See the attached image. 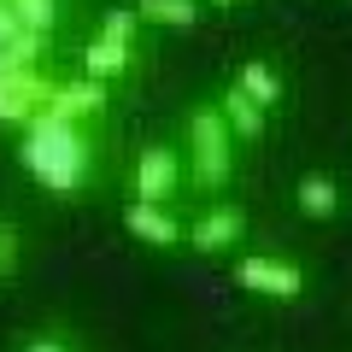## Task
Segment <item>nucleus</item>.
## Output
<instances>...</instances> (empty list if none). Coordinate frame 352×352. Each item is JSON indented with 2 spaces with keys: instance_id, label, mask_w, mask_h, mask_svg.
<instances>
[{
  "instance_id": "f257e3e1",
  "label": "nucleus",
  "mask_w": 352,
  "mask_h": 352,
  "mask_svg": "<svg viewBox=\"0 0 352 352\" xmlns=\"http://www.w3.org/2000/svg\"><path fill=\"white\" fill-rule=\"evenodd\" d=\"M18 164H24V176L36 188L71 200V194L88 188V176H94V135H88V124H71V118H59V112H41L36 124L24 129V141H18Z\"/></svg>"
},
{
  "instance_id": "f03ea898",
  "label": "nucleus",
  "mask_w": 352,
  "mask_h": 352,
  "mask_svg": "<svg viewBox=\"0 0 352 352\" xmlns=\"http://www.w3.org/2000/svg\"><path fill=\"white\" fill-rule=\"evenodd\" d=\"M182 129H188V182L200 194H217L229 182V170H235V129H229V118L217 106H194Z\"/></svg>"
},
{
  "instance_id": "7ed1b4c3",
  "label": "nucleus",
  "mask_w": 352,
  "mask_h": 352,
  "mask_svg": "<svg viewBox=\"0 0 352 352\" xmlns=\"http://www.w3.org/2000/svg\"><path fill=\"white\" fill-rule=\"evenodd\" d=\"M176 188H182V153L153 141V147L135 153L129 164V200H147V206H170Z\"/></svg>"
},
{
  "instance_id": "20e7f679",
  "label": "nucleus",
  "mask_w": 352,
  "mask_h": 352,
  "mask_svg": "<svg viewBox=\"0 0 352 352\" xmlns=\"http://www.w3.org/2000/svg\"><path fill=\"white\" fill-rule=\"evenodd\" d=\"M235 282L247 294H264V300H300L305 294V270L288 258H264V252H252V258L235 264Z\"/></svg>"
},
{
  "instance_id": "39448f33",
  "label": "nucleus",
  "mask_w": 352,
  "mask_h": 352,
  "mask_svg": "<svg viewBox=\"0 0 352 352\" xmlns=\"http://www.w3.org/2000/svg\"><path fill=\"white\" fill-rule=\"evenodd\" d=\"M241 235H247V212H241L235 200L206 206V212L188 223V247L194 252H229V247H241Z\"/></svg>"
},
{
  "instance_id": "423d86ee",
  "label": "nucleus",
  "mask_w": 352,
  "mask_h": 352,
  "mask_svg": "<svg viewBox=\"0 0 352 352\" xmlns=\"http://www.w3.org/2000/svg\"><path fill=\"white\" fill-rule=\"evenodd\" d=\"M124 229L141 241V247H176V241L188 235V229L176 223L170 206H147V200H129L124 206Z\"/></svg>"
},
{
  "instance_id": "0eeeda50",
  "label": "nucleus",
  "mask_w": 352,
  "mask_h": 352,
  "mask_svg": "<svg viewBox=\"0 0 352 352\" xmlns=\"http://www.w3.org/2000/svg\"><path fill=\"white\" fill-rule=\"evenodd\" d=\"M47 112L71 118V124H94V118L106 112V82H94V76H82V82H59V94H53Z\"/></svg>"
},
{
  "instance_id": "6e6552de",
  "label": "nucleus",
  "mask_w": 352,
  "mask_h": 352,
  "mask_svg": "<svg viewBox=\"0 0 352 352\" xmlns=\"http://www.w3.org/2000/svg\"><path fill=\"white\" fill-rule=\"evenodd\" d=\"M129 59H135V47H129V41H106V36H94V41L82 47V76H94V82H112V76L129 71Z\"/></svg>"
},
{
  "instance_id": "1a4fd4ad",
  "label": "nucleus",
  "mask_w": 352,
  "mask_h": 352,
  "mask_svg": "<svg viewBox=\"0 0 352 352\" xmlns=\"http://www.w3.org/2000/svg\"><path fill=\"white\" fill-rule=\"evenodd\" d=\"M294 200H300V212H305V217H317V223L340 212V188H335V176H323V170L300 176V188H294Z\"/></svg>"
},
{
  "instance_id": "9d476101",
  "label": "nucleus",
  "mask_w": 352,
  "mask_h": 352,
  "mask_svg": "<svg viewBox=\"0 0 352 352\" xmlns=\"http://www.w3.org/2000/svg\"><path fill=\"white\" fill-rule=\"evenodd\" d=\"M47 41L53 36H41V30H18V36L0 47V71H41V65H47Z\"/></svg>"
},
{
  "instance_id": "9b49d317",
  "label": "nucleus",
  "mask_w": 352,
  "mask_h": 352,
  "mask_svg": "<svg viewBox=\"0 0 352 352\" xmlns=\"http://www.w3.org/2000/svg\"><path fill=\"white\" fill-rule=\"evenodd\" d=\"M129 12H135L141 24H159V30H194L200 6H194V0H135Z\"/></svg>"
},
{
  "instance_id": "f8f14e48",
  "label": "nucleus",
  "mask_w": 352,
  "mask_h": 352,
  "mask_svg": "<svg viewBox=\"0 0 352 352\" xmlns=\"http://www.w3.org/2000/svg\"><path fill=\"white\" fill-rule=\"evenodd\" d=\"M235 88H241V94H247L252 106H264V112H270V106L282 100V76L270 71V65H264V59H247V65H241Z\"/></svg>"
},
{
  "instance_id": "ddd939ff",
  "label": "nucleus",
  "mask_w": 352,
  "mask_h": 352,
  "mask_svg": "<svg viewBox=\"0 0 352 352\" xmlns=\"http://www.w3.org/2000/svg\"><path fill=\"white\" fill-rule=\"evenodd\" d=\"M217 112L229 118V129H235L241 141H258V135H264V106H252L241 88H229L223 100H217Z\"/></svg>"
},
{
  "instance_id": "4468645a",
  "label": "nucleus",
  "mask_w": 352,
  "mask_h": 352,
  "mask_svg": "<svg viewBox=\"0 0 352 352\" xmlns=\"http://www.w3.org/2000/svg\"><path fill=\"white\" fill-rule=\"evenodd\" d=\"M18 12V24L24 30H41V36H53V24H59V0H6Z\"/></svg>"
},
{
  "instance_id": "2eb2a0df",
  "label": "nucleus",
  "mask_w": 352,
  "mask_h": 352,
  "mask_svg": "<svg viewBox=\"0 0 352 352\" xmlns=\"http://www.w3.org/2000/svg\"><path fill=\"white\" fill-rule=\"evenodd\" d=\"M41 118L36 100H24V94H12V88H0V129H30Z\"/></svg>"
},
{
  "instance_id": "dca6fc26",
  "label": "nucleus",
  "mask_w": 352,
  "mask_h": 352,
  "mask_svg": "<svg viewBox=\"0 0 352 352\" xmlns=\"http://www.w3.org/2000/svg\"><path fill=\"white\" fill-rule=\"evenodd\" d=\"M135 24H141V18L129 12V6H112V12L100 18V36L106 41H135Z\"/></svg>"
},
{
  "instance_id": "f3484780",
  "label": "nucleus",
  "mask_w": 352,
  "mask_h": 352,
  "mask_svg": "<svg viewBox=\"0 0 352 352\" xmlns=\"http://www.w3.org/2000/svg\"><path fill=\"white\" fill-rule=\"evenodd\" d=\"M12 270H18V229L0 217V282L12 276Z\"/></svg>"
},
{
  "instance_id": "a211bd4d",
  "label": "nucleus",
  "mask_w": 352,
  "mask_h": 352,
  "mask_svg": "<svg viewBox=\"0 0 352 352\" xmlns=\"http://www.w3.org/2000/svg\"><path fill=\"white\" fill-rule=\"evenodd\" d=\"M18 30H24V24H18V12H12V6H6V0H0V47H6V41H12Z\"/></svg>"
},
{
  "instance_id": "6ab92c4d",
  "label": "nucleus",
  "mask_w": 352,
  "mask_h": 352,
  "mask_svg": "<svg viewBox=\"0 0 352 352\" xmlns=\"http://www.w3.org/2000/svg\"><path fill=\"white\" fill-rule=\"evenodd\" d=\"M24 352H71V346H65V340L59 335H41V340H30V346Z\"/></svg>"
},
{
  "instance_id": "aec40b11",
  "label": "nucleus",
  "mask_w": 352,
  "mask_h": 352,
  "mask_svg": "<svg viewBox=\"0 0 352 352\" xmlns=\"http://www.w3.org/2000/svg\"><path fill=\"white\" fill-rule=\"evenodd\" d=\"M212 6H235V0H212Z\"/></svg>"
}]
</instances>
